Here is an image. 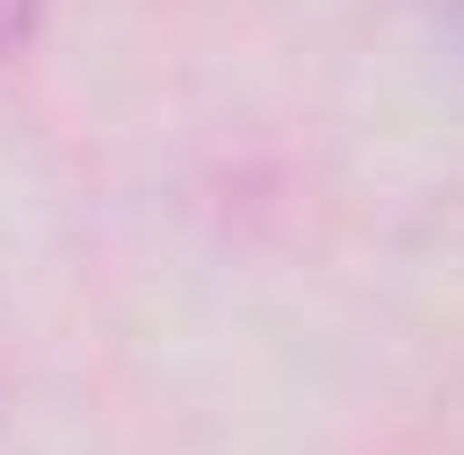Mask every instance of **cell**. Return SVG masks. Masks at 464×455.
I'll return each mask as SVG.
<instances>
[{
  "label": "cell",
  "instance_id": "1",
  "mask_svg": "<svg viewBox=\"0 0 464 455\" xmlns=\"http://www.w3.org/2000/svg\"><path fill=\"white\" fill-rule=\"evenodd\" d=\"M36 18H45V0H0V54H18L36 36Z\"/></svg>",
  "mask_w": 464,
  "mask_h": 455
}]
</instances>
